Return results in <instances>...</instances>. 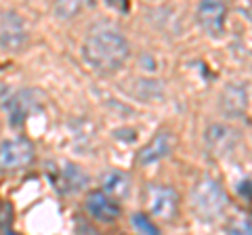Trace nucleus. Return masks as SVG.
<instances>
[{
	"mask_svg": "<svg viewBox=\"0 0 252 235\" xmlns=\"http://www.w3.org/2000/svg\"><path fill=\"white\" fill-rule=\"evenodd\" d=\"M103 193H107L109 198H126L130 193V178L120 170H112L103 176Z\"/></svg>",
	"mask_w": 252,
	"mask_h": 235,
	"instance_id": "ddd939ff",
	"label": "nucleus"
},
{
	"mask_svg": "<svg viewBox=\"0 0 252 235\" xmlns=\"http://www.w3.org/2000/svg\"><path fill=\"white\" fill-rule=\"evenodd\" d=\"M147 206L156 218L170 221L179 210V195L168 185H152L147 189Z\"/></svg>",
	"mask_w": 252,
	"mask_h": 235,
	"instance_id": "39448f33",
	"label": "nucleus"
},
{
	"mask_svg": "<svg viewBox=\"0 0 252 235\" xmlns=\"http://www.w3.org/2000/svg\"><path fill=\"white\" fill-rule=\"evenodd\" d=\"M28 42V26L23 17L13 11L4 9L0 13V49L6 53H17Z\"/></svg>",
	"mask_w": 252,
	"mask_h": 235,
	"instance_id": "7ed1b4c3",
	"label": "nucleus"
},
{
	"mask_svg": "<svg viewBox=\"0 0 252 235\" xmlns=\"http://www.w3.org/2000/svg\"><path fill=\"white\" fill-rule=\"evenodd\" d=\"M189 204H191V210L202 221H215L225 212L229 198H227V193L219 181L206 176L193 185L191 193H189Z\"/></svg>",
	"mask_w": 252,
	"mask_h": 235,
	"instance_id": "f03ea898",
	"label": "nucleus"
},
{
	"mask_svg": "<svg viewBox=\"0 0 252 235\" xmlns=\"http://www.w3.org/2000/svg\"><path fill=\"white\" fill-rule=\"evenodd\" d=\"M40 99H42L40 92L32 90V88L17 90L13 95H9V99L4 101V107H6V114H9V120L13 126H21L23 120L40 105Z\"/></svg>",
	"mask_w": 252,
	"mask_h": 235,
	"instance_id": "423d86ee",
	"label": "nucleus"
},
{
	"mask_svg": "<svg viewBox=\"0 0 252 235\" xmlns=\"http://www.w3.org/2000/svg\"><path fill=\"white\" fill-rule=\"evenodd\" d=\"M227 6L223 2H200L198 6V23L200 28L212 38H220L225 32Z\"/></svg>",
	"mask_w": 252,
	"mask_h": 235,
	"instance_id": "1a4fd4ad",
	"label": "nucleus"
},
{
	"mask_svg": "<svg viewBox=\"0 0 252 235\" xmlns=\"http://www.w3.org/2000/svg\"><path fill=\"white\" fill-rule=\"evenodd\" d=\"M132 225H135V229L141 233V235H162L160 229L154 225V221H149L147 216H143L141 212L132 214Z\"/></svg>",
	"mask_w": 252,
	"mask_h": 235,
	"instance_id": "2eb2a0df",
	"label": "nucleus"
},
{
	"mask_svg": "<svg viewBox=\"0 0 252 235\" xmlns=\"http://www.w3.org/2000/svg\"><path fill=\"white\" fill-rule=\"evenodd\" d=\"M53 181L61 193H80L89 185V175L72 162H61L53 175Z\"/></svg>",
	"mask_w": 252,
	"mask_h": 235,
	"instance_id": "6e6552de",
	"label": "nucleus"
},
{
	"mask_svg": "<svg viewBox=\"0 0 252 235\" xmlns=\"http://www.w3.org/2000/svg\"><path fill=\"white\" fill-rule=\"evenodd\" d=\"M204 143H206V149L212 155L225 158V155H229L235 149V145H238V130L227 126V124H212V126L206 128Z\"/></svg>",
	"mask_w": 252,
	"mask_h": 235,
	"instance_id": "0eeeda50",
	"label": "nucleus"
},
{
	"mask_svg": "<svg viewBox=\"0 0 252 235\" xmlns=\"http://www.w3.org/2000/svg\"><path fill=\"white\" fill-rule=\"evenodd\" d=\"M78 9H80V6H78L76 2H59L57 6H55V13H57L59 19H69L72 15L78 13Z\"/></svg>",
	"mask_w": 252,
	"mask_h": 235,
	"instance_id": "f3484780",
	"label": "nucleus"
},
{
	"mask_svg": "<svg viewBox=\"0 0 252 235\" xmlns=\"http://www.w3.org/2000/svg\"><path fill=\"white\" fill-rule=\"evenodd\" d=\"M130 57V44L126 36L114 26H97L86 34L82 42V59L99 74L118 72Z\"/></svg>",
	"mask_w": 252,
	"mask_h": 235,
	"instance_id": "f257e3e1",
	"label": "nucleus"
},
{
	"mask_svg": "<svg viewBox=\"0 0 252 235\" xmlns=\"http://www.w3.org/2000/svg\"><path fill=\"white\" fill-rule=\"evenodd\" d=\"M34 162V145L28 139H9L0 145V168L11 172Z\"/></svg>",
	"mask_w": 252,
	"mask_h": 235,
	"instance_id": "20e7f679",
	"label": "nucleus"
},
{
	"mask_svg": "<svg viewBox=\"0 0 252 235\" xmlns=\"http://www.w3.org/2000/svg\"><path fill=\"white\" fill-rule=\"evenodd\" d=\"M248 88L246 84H227L220 92V109L229 118H242L248 112Z\"/></svg>",
	"mask_w": 252,
	"mask_h": 235,
	"instance_id": "9d476101",
	"label": "nucleus"
},
{
	"mask_svg": "<svg viewBox=\"0 0 252 235\" xmlns=\"http://www.w3.org/2000/svg\"><path fill=\"white\" fill-rule=\"evenodd\" d=\"M170 153V135L168 132H158V135L149 141V143L139 151L137 155V162L139 164H154V162H160L162 158H166Z\"/></svg>",
	"mask_w": 252,
	"mask_h": 235,
	"instance_id": "f8f14e48",
	"label": "nucleus"
},
{
	"mask_svg": "<svg viewBox=\"0 0 252 235\" xmlns=\"http://www.w3.org/2000/svg\"><path fill=\"white\" fill-rule=\"evenodd\" d=\"M86 210L93 218H97L101 223H112L120 214V208L118 204L109 198L103 191H93L89 198H86Z\"/></svg>",
	"mask_w": 252,
	"mask_h": 235,
	"instance_id": "9b49d317",
	"label": "nucleus"
},
{
	"mask_svg": "<svg viewBox=\"0 0 252 235\" xmlns=\"http://www.w3.org/2000/svg\"><path fill=\"white\" fill-rule=\"evenodd\" d=\"M227 235H252V221H248V218H235L227 227Z\"/></svg>",
	"mask_w": 252,
	"mask_h": 235,
	"instance_id": "dca6fc26",
	"label": "nucleus"
},
{
	"mask_svg": "<svg viewBox=\"0 0 252 235\" xmlns=\"http://www.w3.org/2000/svg\"><path fill=\"white\" fill-rule=\"evenodd\" d=\"M132 88L130 92L135 95L137 99H143V101H156L162 97V84L158 80H149V78H143V80H132Z\"/></svg>",
	"mask_w": 252,
	"mask_h": 235,
	"instance_id": "4468645a",
	"label": "nucleus"
}]
</instances>
